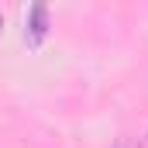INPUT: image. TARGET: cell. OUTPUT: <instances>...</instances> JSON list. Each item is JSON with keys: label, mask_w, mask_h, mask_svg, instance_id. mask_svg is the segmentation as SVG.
Segmentation results:
<instances>
[{"label": "cell", "mask_w": 148, "mask_h": 148, "mask_svg": "<svg viewBox=\"0 0 148 148\" xmlns=\"http://www.w3.org/2000/svg\"><path fill=\"white\" fill-rule=\"evenodd\" d=\"M0 31H3V17H0Z\"/></svg>", "instance_id": "3957f363"}, {"label": "cell", "mask_w": 148, "mask_h": 148, "mask_svg": "<svg viewBox=\"0 0 148 148\" xmlns=\"http://www.w3.org/2000/svg\"><path fill=\"white\" fill-rule=\"evenodd\" d=\"M114 148H138V141H134V138H127V134H124V138H117V141H114Z\"/></svg>", "instance_id": "7a4b0ae2"}, {"label": "cell", "mask_w": 148, "mask_h": 148, "mask_svg": "<svg viewBox=\"0 0 148 148\" xmlns=\"http://www.w3.org/2000/svg\"><path fill=\"white\" fill-rule=\"evenodd\" d=\"M145 138H148V134H145Z\"/></svg>", "instance_id": "277c9868"}, {"label": "cell", "mask_w": 148, "mask_h": 148, "mask_svg": "<svg viewBox=\"0 0 148 148\" xmlns=\"http://www.w3.org/2000/svg\"><path fill=\"white\" fill-rule=\"evenodd\" d=\"M48 35V7L45 3H35L31 10H28V28H24V38L31 41V45H41Z\"/></svg>", "instance_id": "6da1fadb"}]
</instances>
